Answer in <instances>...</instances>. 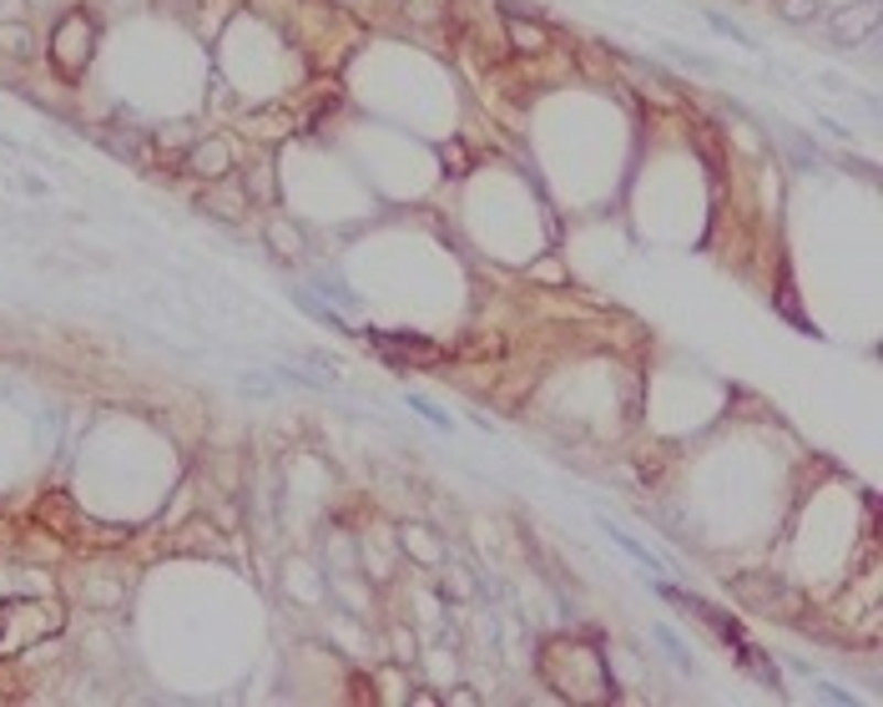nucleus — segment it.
Here are the masks:
<instances>
[{
	"instance_id": "1",
	"label": "nucleus",
	"mask_w": 883,
	"mask_h": 707,
	"mask_svg": "<svg viewBox=\"0 0 883 707\" xmlns=\"http://www.w3.org/2000/svg\"><path fill=\"white\" fill-rule=\"evenodd\" d=\"M540 677H546L566 703H601V697H616V683H611L606 652L596 642H581V636H556L540 647Z\"/></svg>"
},
{
	"instance_id": "2",
	"label": "nucleus",
	"mask_w": 883,
	"mask_h": 707,
	"mask_svg": "<svg viewBox=\"0 0 883 707\" xmlns=\"http://www.w3.org/2000/svg\"><path fill=\"white\" fill-rule=\"evenodd\" d=\"M728 597L737 607H747L752 617H767V622H783V626H808L812 607L793 581H783L777 571L757 566V571H737L728 576Z\"/></svg>"
},
{
	"instance_id": "3",
	"label": "nucleus",
	"mask_w": 883,
	"mask_h": 707,
	"mask_svg": "<svg viewBox=\"0 0 883 707\" xmlns=\"http://www.w3.org/2000/svg\"><path fill=\"white\" fill-rule=\"evenodd\" d=\"M66 632V607L56 597H0V657H21Z\"/></svg>"
},
{
	"instance_id": "4",
	"label": "nucleus",
	"mask_w": 883,
	"mask_h": 707,
	"mask_svg": "<svg viewBox=\"0 0 883 707\" xmlns=\"http://www.w3.org/2000/svg\"><path fill=\"white\" fill-rule=\"evenodd\" d=\"M91 51H96V21L86 11H66L61 25L51 31V41H46L51 66H56L61 76H82Z\"/></svg>"
},
{
	"instance_id": "5",
	"label": "nucleus",
	"mask_w": 883,
	"mask_h": 707,
	"mask_svg": "<svg viewBox=\"0 0 883 707\" xmlns=\"http://www.w3.org/2000/svg\"><path fill=\"white\" fill-rule=\"evenodd\" d=\"M828 25H833V46H869L879 41V0H853L828 15Z\"/></svg>"
},
{
	"instance_id": "6",
	"label": "nucleus",
	"mask_w": 883,
	"mask_h": 707,
	"mask_svg": "<svg viewBox=\"0 0 883 707\" xmlns=\"http://www.w3.org/2000/svg\"><path fill=\"white\" fill-rule=\"evenodd\" d=\"M505 41H510V51H520V56H546V51L556 46V31H550L540 15H520L515 6H505Z\"/></svg>"
},
{
	"instance_id": "7",
	"label": "nucleus",
	"mask_w": 883,
	"mask_h": 707,
	"mask_svg": "<svg viewBox=\"0 0 883 707\" xmlns=\"http://www.w3.org/2000/svg\"><path fill=\"white\" fill-rule=\"evenodd\" d=\"M187 168L203 182H223L233 172V142L227 137H203L197 147H187Z\"/></svg>"
},
{
	"instance_id": "8",
	"label": "nucleus",
	"mask_w": 883,
	"mask_h": 707,
	"mask_svg": "<svg viewBox=\"0 0 883 707\" xmlns=\"http://www.w3.org/2000/svg\"><path fill=\"white\" fill-rule=\"evenodd\" d=\"M101 147H107L111 157H121V162H132V168H152V137L137 132V127H111V132H101Z\"/></svg>"
},
{
	"instance_id": "9",
	"label": "nucleus",
	"mask_w": 883,
	"mask_h": 707,
	"mask_svg": "<svg viewBox=\"0 0 883 707\" xmlns=\"http://www.w3.org/2000/svg\"><path fill=\"white\" fill-rule=\"evenodd\" d=\"M0 56L31 61L36 56V31H31L25 21H0Z\"/></svg>"
},
{
	"instance_id": "10",
	"label": "nucleus",
	"mask_w": 883,
	"mask_h": 707,
	"mask_svg": "<svg viewBox=\"0 0 883 707\" xmlns=\"http://www.w3.org/2000/svg\"><path fill=\"white\" fill-rule=\"evenodd\" d=\"M243 197H248V203H273V197H278L273 162H252V168L243 172Z\"/></svg>"
},
{
	"instance_id": "11",
	"label": "nucleus",
	"mask_w": 883,
	"mask_h": 707,
	"mask_svg": "<svg viewBox=\"0 0 883 707\" xmlns=\"http://www.w3.org/2000/svg\"><path fill=\"white\" fill-rule=\"evenodd\" d=\"M197 213L217 217V223H243V213H248V197H223V192H203V197H197Z\"/></svg>"
},
{
	"instance_id": "12",
	"label": "nucleus",
	"mask_w": 883,
	"mask_h": 707,
	"mask_svg": "<svg viewBox=\"0 0 883 707\" xmlns=\"http://www.w3.org/2000/svg\"><path fill=\"white\" fill-rule=\"evenodd\" d=\"M268 248H273L283 264H299L303 253H309L303 248V233L293 228V223H273V228H268Z\"/></svg>"
},
{
	"instance_id": "13",
	"label": "nucleus",
	"mask_w": 883,
	"mask_h": 707,
	"mask_svg": "<svg viewBox=\"0 0 883 707\" xmlns=\"http://www.w3.org/2000/svg\"><path fill=\"white\" fill-rule=\"evenodd\" d=\"M601 531H606V536L616 540V546H621V551H626V556H632V561H642L646 571H661V561H657V556L646 551V546H642V540H636V536H626V531H621L616 521H601Z\"/></svg>"
},
{
	"instance_id": "14",
	"label": "nucleus",
	"mask_w": 883,
	"mask_h": 707,
	"mask_svg": "<svg viewBox=\"0 0 883 707\" xmlns=\"http://www.w3.org/2000/svg\"><path fill=\"white\" fill-rule=\"evenodd\" d=\"M773 11H777V21L808 25V21H818V15H823V6H818V0H773Z\"/></svg>"
},
{
	"instance_id": "15",
	"label": "nucleus",
	"mask_w": 883,
	"mask_h": 707,
	"mask_svg": "<svg viewBox=\"0 0 883 707\" xmlns=\"http://www.w3.org/2000/svg\"><path fill=\"white\" fill-rule=\"evenodd\" d=\"M652 636H657L661 647H667V657L677 662V672H692V657L681 652V642H677V632H671V626H652Z\"/></svg>"
},
{
	"instance_id": "16",
	"label": "nucleus",
	"mask_w": 883,
	"mask_h": 707,
	"mask_svg": "<svg viewBox=\"0 0 883 707\" xmlns=\"http://www.w3.org/2000/svg\"><path fill=\"white\" fill-rule=\"evenodd\" d=\"M707 21H712V25H717V31H722V36H728V41H737V46H747V51H752V46H757V41H752V36H747V31H742V25H737V21H728V15H717V11H707Z\"/></svg>"
},
{
	"instance_id": "17",
	"label": "nucleus",
	"mask_w": 883,
	"mask_h": 707,
	"mask_svg": "<svg viewBox=\"0 0 883 707\" xmlns=\"http://www.w3.org/2000/svg\"><path fill=\"white\" fill-rule=\"evenodd\" d=\"M405 405H409V409H414V415H424V420H430V425H434V430H450V415H440V409H434V405H430V399H419V395H409V399H405Z\"/></svg>"
},
{
	"instance_id": "18",
	"label": "nucleus",
	"mask_w": 883,
	"mask_h": 707,
	"mask_svg": "<svg viewBox=\"0 0 883 707\" xmlns=\"http://www.w3.org/2000/svg\"><path fill=\"white\" fill-rule=\"evenodd\" d=\"M313 288H319V293H329V299H334V303H358L354 293H348V288L338 283V278H319V283H313Z\"/></svg>"
},
{
	"instance_id": "19",
	"label": "nucleus",
	"mask_w": 883,
	"mask_h": 707,
	"mask_svg": "<svg viewBox=\"0 0 883 707\" xmlns=\"http://www.w3.org/2000/svg\"><path fill=\"white\" fill-rule=\"evenodd\" d=\"M667 56H677L681 66H692V72H717V66H712L707 56H692V51H681V46H667Z\"/></svg>"
},
{
	"instance_id": "20",
	"label": "nucleus",
	"mask_w": 883,
	"mask_h": 707,
	"mask_svg": "<svg viewBox=\"0 0 883 707\" xmlns=\"http://www.w3.org/2000/svg\"><path fill=\"white\" fill-rule=\"evenodd\" d=\"M86 601H121V581H117V587H101V581H91V587H86Z\"/></svg>"
},
{
	"instance_id": "21",
	"label": "nucleus",
	"mask_w": 883,
	"mask_h": 707,
	"mask_svg": "<svg viewBox=\"0 0 883 707\" xmlns=\"http://www.w3.org/2000/svg\"><path fill=\"white\" fill-rule=\"evenodd\" d=\"M243 389H248V395H268V389H273V384H268L263 374H248V379H243Z\"/></svg>"
},
{
	"instance_id": "22",
	"label": "nucleus",
	"mask_w": 883,
	"mask_h": 707,
	"mask_svg": "<svg viewBox=\"0 0 883 707\" xmlns=\"http://www.w3.org/2000/svg\"><path fill=\"white\" fill-rule=\"evenodd\" d=\"M450 172H465V147L450 142Z\"/></svg>"
}]
</instances>
